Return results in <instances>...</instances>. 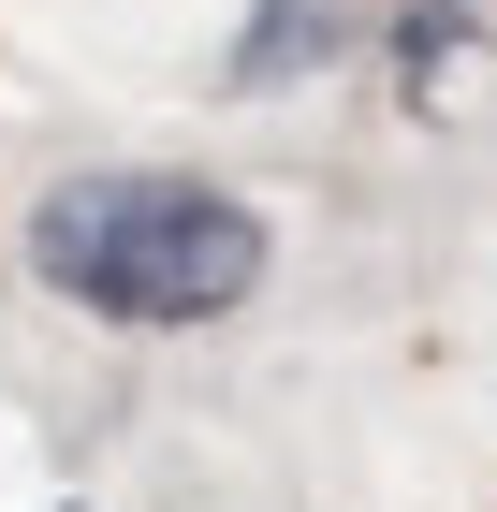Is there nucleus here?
<instances>
[{"instance_id":"nucleus-2","label":"nucleus","mask_w":497,"mask_h":512,"mask_svg":"<svg viewBox=\"0 0 497 512\" xmlns=\"http://www.w3.org/2000/svg\"><path fill=\"white\" fill-rule=\"evenodd\" d=\"M322 30V0H264V30H249V88H278V59Z\"/></svg>"},{"instance_id":"nucleus-1","label":"nucleus","mask_w":497,"mask_h":512,"mask_svg":"<svg viewBox=\"0 0 497 512\" xmlns=\"http://www.w3.org/2000/svg\"><path fill=\"white\" fill-rule=\"evenodd\" d=\"M30 264L103 322H220L264 278V220L234 191H176V176H88V191L30 205Z\"/></svg>"}]
</instances>
